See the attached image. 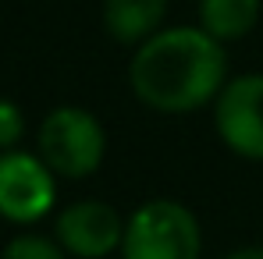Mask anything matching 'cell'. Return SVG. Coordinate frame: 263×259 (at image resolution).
I'll return each mask as SVG.
<instances>
[{"mask_svg": "<svg viewBox=\"0 0 263 259\" xmlns=\"http://www.w3.org/2000/svg\"><path fill=\"white\" fill-rule=\"evenodd\" d=\"M210 110L220 146L238 160L263 164V71L231 75Z\"/></svg>", "mask_w": 263, "mask_h": 259, "instance_id": "cell-5", "label": "cell"}, {"mask_svg": "<svg viewBox=\"0 0 263 259\" xmlns=\"http://www.w3.org/2000/svg\"><path fill=\"white\" fill-rule=\"evenodd\" d=\"M125 220L107 199H75L53 213L50 234L71 259H110L125 238Z\"/></svg>", "mask_w": 263, "mask_h": 259, "instance_id": "cell-6", "label": "cell"}, {"mask_svg": "<svg viewBox=\"0 0 263 259\" xmlns=\"http://www.w3.org/2000/svg\"><path fill=\"white\" fill-rule=\"evenodd\" d=\"M0 259H71L53 234H40V231H22L14 238H7V245L0 249Z\"/></svg>", "mask_w": 263, "mask_h": 259, "instance_id": "cell-9", "label": "cell"}, {"mask_svg": "<svg viewBox=\"0 0 263 259\" xmlns=\"http://www.w3.org/2000/svg\"><path fill=\"white\" fill-rule=\"evenodd\" d=\"M36 153L61 181H86L103 167L107 128L92 110L61 103L46 110L36 125Z\"/></svg>", "mask_w": 263, "mask_h": 259, "instance_id": "cell-2", "label": "cell"}, {"mask_svg": "<svg viewBox=\"0 0 263 259\" xmlns=\"http://www.w3.org/2000/svg\"><path fill=\"white\" fill-rule=\"evenodd\" d=\"M228 71V46L199 25H164L132 50V96L164 117H185L217 99Z\"/></svg>", "mask_w": 263, "mask_h": 259, "instance_id": "cell-1", "label": "cell"}, {"mask_svg": "<svg viewBox=\"0 0 263 259\" xmlns=\"http://www.w3.org/2000/svg\"><path fill=\"white\" fill-rule=\"evenodd\" d=\"M57 174L36 149L0 153V220L14 227H32L57 213Z\"/></svg>", "mask_w": 263, "mask_h": 259, "instance_id": "cell-4", "label": "cell"}, {"mask_svg": "<svg viewBox=\"0 0 263 259\" xmlns=\"http://www.w3.org/2000/svg\"><path fill=\"white\" fill-rule=\"evenodd\" d=\"M220 259H263V245H242V249H231Z\"/></svg>", "mask_w": 263, "mask_h": 259, "instance_id": "cell-11", "label": "cell"}, {"mask_svg": "<svg viewBox=\"0 0 263 259\" xmlns=\"http://www.w3.org/2000/svg\"><path fill=\"white\" fill-rule=\"evenodd\" d=\"M25 110L14 103V99H7V96H0V153H7V149H18L22 146V138H25Z\"/></svg>", "mask_w": 263, "mask_h": 259, "instance_id": "cell-10", "label": "cell"}, {"mask_svg": "<svg viewBox=\"0 0 263 259\" xmlns=\"http://www.w3.org/2000/svg\"><path fill=\"white\" fill-rule=\"evenodd\" d=\"M167 4L171 0H103V32L110 43L135 50L167 25Z\"/></svg>", "mask_w": 263, "mask_h": 259, "instance_id": "cell-7", "label": "cell"}, {"mask_svg": "<svg viewBox=\"0 0 263 259\" xmlns=\"http://www.w3.org/2000/svg\"><path fill=\"white\" fill-rule=\"evenodd\" d=\"M121 259H203V224L181 199H146L125 220Z\"/></svg>", "mask_w": 263, "mask_h": 259, "instance_id": "cell-3", "label": "cell"}, {"mask_svg": "<svg viewBox=\"0 0 263 259\" xmlns=\"http://www.w3.org/2000/svg\"><path fill=\"white\" fill-rule=\"evenodd\" d=\"M260 14L263 0H199L196 4V25L224 46L253 36V29L260 25Z\"/></svg>", "mask_w": 263, "mask_h": 259, "instance_id": "cell-8", "label": "cell"}]
</instances>
